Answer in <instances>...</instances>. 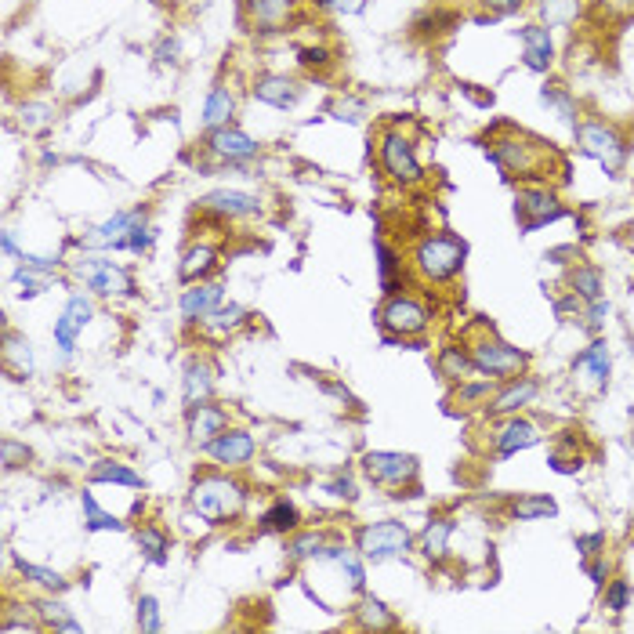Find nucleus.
Returning a JSON list of instances; mask_svg holds the SVG:
<instances>
[{"label":"nucleus","mask_w":634,"mask_h":634,"mask_svg":"<svg viewBox=\"0 0 634 634\" xmlns=\"http://www.w3.org/2000/svg\"><path fill=\"white\" fill-rule=\"evenodd\" d=\"M247 504V493L236 479L229 475H204L193 486V508L200 511V518H207L211 525H221L229 518H236Z\"/></svg>","instance_id":"1"},{"label":"nucleus","mask_w":634,"mask_h":634,"mask_svg":"<svg viewBox=\"0 0 634 634\" xmlns=\"http://www.w3.org/2000/svg\"><path fill=\"white\" fill-rule=\"evenodd\" d=\"M465 257H468V247H465L457 236H449V232H439V236L421 239V243H417V254H413L421 276H428V280H435V283L457 276L461 265H465Z\"/></svg>","instance_id":"2"},{"label":"nucleus","mask_w":634,"mask_h":634,"mask_svg":"<svg viewBox=\"0 0 634 634\" xmlns=\"http://www.w3.org/2000/svg\"><path fill=\"white\" fill-rule=\"evenodd\" d=\"M359 555L362 559H374V562H385V559H395L403 551H410V529L403 522H374V525H362L359 529Z\"/></svg>","instance_id":"3"},{"label":"nucleus","mask_w":634,"mask_h":634,"mask_svg":"<svg viewBox=\"0 0 634 634\" xmlns=\"http://www.w3.org/2000/svg\"><path fill=\"white\" fill-rule=\"evenodd\" d=\"M73 276L83 280V287H91V291L102 294V298L131 294V291H135L131 276H127V272H124L117 261H106V257H95V254L73 261Z\"/></svg>","instance_id":"4"},{"label":"nucleus","mask_w":634,"mask_h":634,"mask_svg":"<svg viewBox=\"0 0 634 634\" xmlns=\"http://www.w3.org/2000/svg\"><path fill=\"white\" fill-rule=\"evenodd\" d=\"M493 163L508 174H518V178H540V163L548 160V149L540 142H529V138H508V142H493L490 149Z\"/></svg>","instance_id":"5"},{"label":"nucleus","mask_w":634,"mask_h":634,"mask_svg":"<svg viewBox=\"0 0 634 634\" xmlns=\"http://www.w3.org/2000/svg\"><path fill=\"white\" fill-rule=\"evenodd\" d=\"M145 225V211H120L99 229H91L80 243L91 250H131V236Z\"/></svg>","instance_id":"6"},{"label":"nucleus","mask_w":634,"mask_h":634,"mask_svg":"<svg viewBox=\"0 0 634 634\" xmlns=\"http://www.w3.org/2000/svg\"><path fill=\"white\" fill-rule=\"evenodd\" d=\"M472 362H475V370H482L490 378H511L525 367V352H518L497 337H482L472 344Z\"/></svg>","instance_id":"7"},{"label":"nucleus","mask_w":634,"mask_h":634,"mask_svg":"<svg viewBox=\"0 0 634 634\" xmlns=\"http://www.w3.org/2000/svg\"><path fill=\"white\" fill-rule=\"evenodd\" d=\"M577 142H580V149H584L591 160H598L609 174H616V170L623 167V142H620V135H616L612 127H605V124H598V120L580 124V127H577Z\"/></svg>","instance_id":"8"},{"label":"nucleus","mask_w":634,"mask_h":634,"mask_svg":"<svg viewBox=\"0 0 634 634\" xmlns=\"http://www.w3.org/2000/svg\"><path fill=\"white\" fill-rule=\"evenodd\" d=\"M362 468L378 486H406L417 475V457L410 453H388V449H374L362 457Z\"/></svg>","instance_id":"9"},{"label":"nucleus","mask_w":634,"mask_h":634,"mask_svg":"<svg viewBox=\"0 0 634 634\" xmlns=\"http://www.w3.org/2000/svg\"><path fill=\"white\" fill-rule=\"evenodd\" d=\"M515 218H518L522 232H536L540 225L562 218V204H559V196L548 193V189H522V193L515 196Z\"/></svg>","instance_id":"10"},{"label":"nucleus","mask_w":634,"mask_h":634,"mask_svg":"<svg viewBox=\"0 0 634 634\" xmlns=\"http://www.w3.org/2000/svg\"><path fill=\"white\" fill-rule=\"evenodd\" d=\"M381 163H385V170L392 174V181H399V186H413V181L424 178V170H421L410 142L403 135H395V131L381 138Z\"/></svg>","instance_id":"11"},{"label":"nucleus","mask_w":634,"mask_h":634,"mask_svg":"<svg viewBox=\"0 0 634 634\" xmlns=\"http://www.w3.org/2000/svg\"><path fill=\"white\" fill-rule=\"evenodd\" d=\"M381 319H385V326H388L392 334H399V337H417V334L428 326V312H424V305L413 301L410 294L392 298V301L385 305Z\"/></svg>","instance_id":"12"},{"label":"nucleus","mask_w":634,"mask_h":634,"mask_svg":"<svg viewBox=\"0 0 634 634\" xmlns=\"http://www.w3.org/2000/svg\"><path fill=\"white\" fill-rule=\"evenodd\" d=\"M91 316H95V305H91L83 294H76V298H69L65 312L55 319V344H58L65 355L76 348V337L83 334V326L91 323Z\"/></svg>","instance_id":"13"},{"label":"nucleus","mask_w":634,"mask_h":634,"mask_svg":"<svg viewBox=\"0 0 634 634\" xmlns=\"http://www.w3.org/2000/svg\"><path fill=\"white\" fill-rule=\"evenodd\" d=\"M254 439L247 435V431H239V428H225L218 439H211L207 442V453L218 461V465H225V468H239V465H247L250 457H254Z\"/></svg>","instance_id":"14"},{"label":"nucleus","mask_w":634,"mask_h":634,"mask_svg":"<svg viewBox=\"0 0 634 634\" xmlns=\"http://www.w3.org/2000/svg\"><path fill=\"white\" fill-rule=\"evenodd\" d=\"M204 211L211 214H221V218H250V214H261V200L250 196V193H239V189H218V193H207L200 200Z\"/></svg>","instance_id":"15"},{"label":"nucleus","mask_w":634,"mask_h":634,"mask_svg":"<svg viewBox=\"0 0 634 634\" xmlns=\"http://www.w3.org/2000/svg\"><path fill=\"white\" fill-rule=\"evenodd\" d=\"M250 91H254L257 102L276 106V109H291V106H298V99H301V87H298L294 80H287V76H276V73L257 76Z\"/></svg>","instance_id":"16"},{"label":"nucleus","mask_w":634,"mask_h":634,"mask_svg":"<svg viewBox=\"0 0 634 634\" xmlns=\"http://www.w3.org/2000/svg\"><path fill=\"white\" fill-rule=\"evenodd\" d=\"M522 37V58L533 73H548L551 58H555V44H551V33L543 26H522L518 30Z\"/></svg>","instance_id":"17"},{"label":"nucleus","mask_w":634,"mask_h":634,"mask_svg":"<svg viewBox=\"0 0 634 634\" xmlns=\"http://www.w3.org/2000/svg\"><path fill=\"white\" fill-rule=\"evenodd\" d=\"M225 424H229L225 410H218V406H211V403L189 406V439H193V442L207 446L211 439H218V435L225 431Z\"/></svg>","instance_id":"18"},{"label":"nucleus","mask_w":634,"mask_h":634,"mask_svg":"<svg viewBox=\"0 0 634 634\" xmlns=\"http://www.w3.org/2000/svg\"><path fill=\"white\" fill-rule=\"evenodd\" d=\"M221 294H225V287H221V283H196L193 291L181 294V316H186L189 323L207 319V316L221 305Z\"/></svg>","instance_id":"19"},{"label":"nucleus","mask_w":634,"mask_h":634,"mask_svg":"<svg viewBox=\"0 0 634 634\" xmlns=\"http://www.w3.org/2000/svg\"><path fill=\"white\" fill-rule=\"evenodd\" d=\"M536 442H540V428H536L533 421L515 417V421H508V424L500 428V435H497V453H500V457H511V453L529 449V446H536Z\"/></svg>","instance_id":"20"},{"label":"nucleus","mask_w":634,"mask_h":634,"mask_svg":"<svg viewBox=\"0 0 634 634\" xmlns=\"http://www.w3.org/2000/svg\"><path fill=\"white\" fill-rule=\"evenodd\" d=\"M211 149H214L218 156H229V160H250V156L257 152V142H254L250 135L236 131V127H214Z\"/></svg>","instance_id":"21"},{"label":"nucleus","mask_w":634,"mask_h":634,"mask_svg":"<svg viewBox=\"0 0 634 634\" xmlns=\"http://www.w3.org/2000/svg\"><path fill=\"white\" fill-rule=\"evenodd\" d=\"M319 562H334L341 573H348V584H352L355 591H359L362 584H367V573H362L359 555H355V551H348V548H341V543H326L323 555H319Z\"/></svg>","instance_id":"22"},{"label":"nucleus","mask_w":634,"mask_h":634,"mask_svg":"<svg viewBox=\"0 0 634 634\" xmlns=\"http://www.w3.org/2000/svg\"><path fill=\"white\" fill-rule=\"evenodd\" d=\"M536 12H540L543 22H548V30H562V26L577 22L584 4H580V0H536Z\"/></svg>","instance_id":"23"},{"label":"nucleus","mask_w":634,"mask_h":634,"mask_svg":"<svg viewBox=\"0 0 634 634\" xmlns=\"http://www.w3.org/2000/svg\"><path fill=\"white\" fill-rule=\"evenodd\" d=\"M211 388H214L211 367H207V362H200V359H193L189 367H186V403H189V406H196V403H207Z\"/></svg>","instance_id":"24"},{"label":"nucleus","mask_w":634,"mask_h":634,"mask_svg":"<svg viewBox=\"0 0 634 634\" xmlns=\"http://www.w3.org/2000/svg\"><path fill=\"white\" fill-rule=\"evenodd\" d=\"M232 113H236V95L229 87H214L207 95V106H204V124L207 127H225Z\"/></svg>","instance_id":"25"},{"label":"nucleus","mask_w":634,"mask_h":634,"mask_svg":"<svg viewBox=\"0 0 634 634\" xmlns=\"http://www.w3.org/2000/svg\"><path fill=\"white\" fill-rule=\"evenodd\" d=\"M298 522H301V515H298V508L291 500H276L261 515V529L265 533H294Z\"/></svg>","instance_id":"26"},{"label":"nucleus","mask_w":634,"mask_h":634,"mask_svg":"<svg viewBox=\"0 0 634 634\" xmlns=\"http://www.w3.org/2000/svg\"><path fill=\"white\" fill-rule=\"evenodd\" d=\"M247 12L254 19V26L261 30H272V26H280L291 12V0H247Z\"/></svg>","instance_id":"27"},{"label":"nucleus","mask_w":634,"mask_h":634,"mask_svg":"<svg viewBox=\"0 0 634 634\" xmlns=\"http://www.w3.org/2000/svg\"><path fill=\"white\" fill-rule=\"evenodd\" d=\"M359 627L362 630H385V627H395V616H392V609L381 598L367 595L359 602Z\"/></svg>","instance_id":"28"},{"label":"nucleus","mask_w":634,"mask_h":634,"mask_svg":"<svg viewBox=\"0 0 634 634\" xmlns=\"http://www.w3.org/2000/svg\"><path fill=\"white\" fill-rule=\"evenodd\" d=\"M214 247H207V243H200V247H193L189 254H186V261H181V280L186 283H200L207 272L214 268Z\"/></svg>","instance_id":"29"},{"label":"nucleus","mask_w":634,"mask_h":634,"mask_svg":"<svg viewBox=\"0 0 634 634\" xmlns=\"http://www.w3.org/2000/svg\"><path fill=\"white\" fill-rule=\"evenodd\" d=\"M91 482H113V486H131V490H138V486H142V475L131 472V468L120 465V461H99L95 468H91Z\"/></svg>","instance_id":"30"},{"label":"nucleus","mask_w":634,"mask_h":634,"mask_svg":"<svg viewBox=\"0 0 634 634\" xmlns=\"http://www.w3.org/2000/svg\"><path fill=\"white\" fill-rule=\"evenodd\" d=\"M577 370H591L595 381L605 388V381H609V348H605V341H595L591 348H584V355L577 359Z\"/></svg>","instance_id":"31"},{"label":"nucleus","mask_w":634,"mask_h":634,"mask_svg":"<svg viewBox=\"0 0 634 634\" xmlns=\"http://www.w3.org/2000/svg\"><path fill=\"white\" fill-rule=\"evenodd\" d=\"M569 283H573V294L584 298V301H598L602 298V272L591 268V265H577Z\"/></svg>","instance_id":"32"},{"label":"nucleus","mask_w":634,"mask_h":634,"mask_svg":"<svg viewBox=\"0 0 634 634\" xmlns=\"http://www.w3.org/2000/svg\"><path fill=\"white\" fill-rule=\"evenodd\" d=\"M533 395H536V381H515V385H508V388L497 395V403H493L490 410H493V413H511V410L525 406Z\"/></svg>","instance_id":"33"},{"label":"nucleus","mask_w":634,"mask_h":634,"mask_svg":"<svg viewBox=\"0 0 634 634\" xmlns=\"http://www.w3.org/2000/svg\"><path fill=\"white\" fill-rule=\"evenodd\" d=\"M80 504H83V518H87V529H91V533H102V529L120 533V529H124V522H120L117 515L102 511V508H99V500L91 497V493H83V497H80Z\"/></svg>","instance_id":"34"},{"label":"nucleus","mask_w":634,"mask_h":634,"mask_svg":"<svg viewBox=\"0 0 634 634\" xmlns=\"http://www.w3.org/2000/svg\"><path fill=\"white\" fill-rule=\"evenodd\" d=\"M449 533H453V522H431V525L424 529V540H421L424 559L439 562V559L446 555V548H449Z\"/></svg>","instance_id":"35"},{"label":"nucleus","mask_w":634,"mask_h":634,"mask_svg":"<svg viewBox=\"0 0 634 634\" xmlns=\"http://www.w3.org/2000/svg\"><path fill=\"white\" fill-rule=\"evenodd\" d=\"M19 566V573L26 577V580H33L37 587H44V591H51V595H62L65 587H69V580L62 577V573H55V569H44V566H30V562H15Z\"/></svg>","instance_id":"36"},{"label":"nucleus","mask_w":634,"mask_h":634,"mask_svg":"<svg viewBox=\"0 0 634 634\" xmlns=\"http://www.w3.org/2000/svg\"><path fill=\"white\" fill-rule=\"evenodd\" d=\"M37 612H40V623H44V627H55V630H69V634L83 630V627H80V623L69 616V609H65L62 602H55V598L40 602V605H37Z\"/></svg>","instance_id":"37"},{"label":"nucleus","mask_w":634,"mask_h":634,"mask_svg":"<svg viewBox=\"0 0 634 634\" xmlns=\"http://www.w3.org/2000/svg\"><path fill=\"white\" fill-rule=\"evenodd\" d=\"M4 359L12 362V367H15L22 378H30V374H33V348H30V341H26V337L8 334V337H4Z\"/></svg>","instance_id":"38"},{"label":"nucleus","mask_w":634,"mask_h":634,"mask_svg":"<svg viewBox=\"0 0 634 634\" xmlns=\"http://www.w3.org/2000/svg\"><path fill=\"white\" fill-rule=\"evenodd\" d=\"M559 508H555V500L551 497H522V500H515L511 504V515L518 518V522H533V518H548V515H555Z\"/></svg>","instance_id":"39"},{"label":"nucleus","mask_w":634,"mask_h":634,"mask_svg":"<svg viewBox=\"0 0 634 634\" xmlns=\"http://www.w3.org/2000/svg\"><path fill=\"white\" fill-rule=\"evenodd\" d=\"M374 254L381 257V261H378V268H381V291H388V294H392V291L403 283V280H399V268H403V261H399V257H395V250H388L381 239L374 243Z\"/></svg>","instance_id":"40"},{"label":"nucleus","mask_w":634,"mask_h":634,"mask_svg":"<svg viewBox=\"0 0 634 634\" xmlns=\"http://www.w3.org/2000/svg\"><path fill=\"white\" fill-rule=\"evenodd\" d=\"M51 283H55L51 272H40V268H30V265H22V268L15 272V287H22V291H19L22 298H37V294H44Z\"/></svg>","instance_id":"41"},{"label":"nucleus","mask_w":634,"mask_h":634,"mask_svg":"<svg viewBox=\"0 0 634 634\" xmlns=\"http://www.w3.org/2000/svg\"><path fill=\"white\" fill-rule=\"evenodd\" d=\"M138 548H142V555H145L149 562H156V566L167 562V536H163L160 529H152V525L138 529Z\"/></svg>","instance_id":"42"},{"label":"nucleus","mask_w":634,"mask_h":634,"mask_svg":"<svg viewBox=\"0 0 634 634\" xmlns=\"http://www.w3.org/2000/svg\"><path fill=\"white\" fill-rule=\"evenodd\" d=\"M540 102H543V106H551V109H555L562 120H569V124L577 120V102L566 95L562 87H543V91H540Z\"/></svg>","instance_id":"43"},{"label":"nucleus","mask_w":634,"mask_h":634,"mask_svg":"<svg viewBox=\"0 0 634 634\" xmlns=\"http://www.w3.org/2000/svg\"><path fill=\"white\" fill-rule=\"evenodd\" d=\"M323 548H326L323 533H305V536L291 540V548H287V551H291V559H319Z\"/></svg>","instance_id":"44"},{"label":"nucleus","mask_w":634,"mask_h":634,"mask_svg":"<svg viewBox=\"0 0 634 634\" xmlns=\"http://www.w3.org/2000/svg\"><path fill=\"white\" fill-rule=\"evenodd\" d=\"M439 362H442V374H446V378H465V370L475 367V362H472L461 348H442V359H439Z\"/></svg>","instance_id":"45"},{"label":"nucleus","mask_w":634,"mask_h":634,"mask_svg":"<svg viewBox=\"0 0 634 634\" xmlns=\"http://www.w3.org/2000/svg\"><path fill=\"white\" fill-rule=\"evenodd\" d=\"M138 627L149 630V634L163 627V623H160V602H156L152 595H142V598H138Z\"/></svg>","instance_id":"46"},{"label":"nucleus","mask_w":634,"mask_h":634,"mask_svg":"<svg viewBox=\"0 0 634 634\" xmlns=\"http://www.w3.org/2000/svg\"><path fill=\"white\" fill-rule=\"evenodd\" d=\"M207 323H211L214 330H236V326L243 323V308H239V305H229V308L218 305V308L207 316Z\"/></svg>","instance_id":"47"},{"label":"nucleus","mask_w":634,"mask_h":634,"mask_svg":"<svg viewBox=\"0 0 634 634\" xmlns=\"http://www.w3.org/2000/svg\"><path fill=\"white\" fill-rule=\"evenodd\" d=\"M627 602H630V584H627V580H612V587L605 591V609L623 612V609H627Z\"/></svg>","instance_id":"48"},{"label":"nucleus","mask_w":634,"mask_h":634,"mask_svg":"<svg viewBox=\"0 0 634 634\" xmlns=\"http://www.w3.org/2000/svg\"><path fill=\"white\" fill-rule=\"evenodd\" d=\"M0 453H4V468H19V465H26V461H30V449H26V446H19L15 439H4Z\"/></svg>","instance_id":"49"},{"label":"nucleus","mask_w":634,"mask_h":634,"mask_svg":"<svg viewBox=\"0 0 634 634\" xmlns=\"http://www.w3.org/2000/svg\"><path fill=\"white\" fill-rule=\"evenodd\" d=\"M44 124H51V106H22V127L37 131Z\"/></svg>","instance_id":"50"},{"label":"nucleus","mask_w":634,"mask_h":634,"mask_svg":"<svg viewBox=\"0 0 634 634\" xmlns=\"http://www.w3.org/2000/svg\"><path fill=\"white\" fill-rule=\"evenodd\" d=\"M298 62H301L305 69H323V65H330V51H326V48H301Z\"/></svg>","instance_id":"51"},{"label":"nucleus","mask_w":634,"mask_h":634,"mask_svg":"<svg viewBox=\"0 0 634 634\" xmlns=\"http://www.w3.org/2000/svg\"><path fill=\"white\" fill-rule=\"evenodd\" d=\"M490 392H493L490 381H482V385H465V388L457 392V403H461V406H472V403H482Z\"/></svg>","instance_id":"52"},{"label":"nucleus","mask_w":634,"mask_h":634,"mask_svg":"<svg viewBox=\"0 0 634 634\" xmlns=\"http://www.w3.org/2000/svg\"><path fill=\"white\" fill-rule=\"evenodd\" d=\"M323 8H330L337 15H359L362 8H367V0H323Z\"/></svg>","instance_id":"53"},{"label":"nucleus","mask_w":634,"mask_h":634,"mask_svg":"<svg viewBox=\"0 0 634 634\" xmlns=\"http://www.w3.org/2000/svg\"><path fill=\"white\" fill-rule=\"evenodd\" d=\"M605 543V533H591V536H577V551L580 555H595Z\"/></svg>","instance_id":"54"},{"label":"nucleus","mask_w":634,"mask_h":634,"mask_svg":"<svg viewBox=\"0 0 634 634\" xmlns=\"http://www.w3.org/2000/svg\"><path fill=\"white\" fill-rule=\"evenodd\" d=\"M605 316H609V305L598 298V301H591V330H602V323H605Z\"/></svg>","instance_id":"55"},{"label":"nucleus","mask_w":634,"mask_h":634,"mask_svg":"<svg viewBox=\"0 0 634 634\" xmlns=\"http://www.w3.org/2000/svg\"><path fill=\"white\" fill-rule=\"evenodd\" d=\"M486 8H493V12H500V15H508V12H518L525 0H482Z\"/></svg>","instance_id":"56"},{"label":"nucleus","mask_w":634,"mask_h":634,"mask_svg":"<svg viewBox=\"0 0 634 634\" xmlns=\"http://www.w3.org/2000/svg\"><path fill=\"white\" fill-rule=\"evenodd\" d=\"M4 630H40L44 623H37V620H15V616H8L4 623H0Z\"/></svg>","instance_id":"57"},{"label":"nucleus","mask_w":634,"mask_h":634,"mask_svg":"<svg viewBox=\"0 0 634 634\" xmlns=\"http://www.w3.org/2000/svg\"><path fill=\"white\" fill-rule=\"evenodd\" d=\"M326 490H330V493H334V497H348V500H352V497H355V486H352V482H348V479H337V482H330V486H326Z\"/></svg>","instance_id":"58"},{"label":"nucleus","mask_w":634,"mask_h":634,"mask_svg":"<svg viewBox=\"0 0 634 634\" xmlns=\"http://www.w3.org/2000/svg\"><path fill=\"white\" fill-rule=\"evenodd\" d=\"M605 573H609V566H605V562H591V566H587V577H591L598 587L605 584Z\"/></svg>","instance_id":"59"},{"label":"nucleus","mask_w":634,"mask_h":634,"mask_svg":"<svg viewBox=\"0 0 634 634\" xmlns=\"http://www.w3.org/2000/svg\"><path fill=\"white\" fill-rule=\"evenodd\" d=\"M4 254H15V239H12V232H4Z\"/></svg>","instance_id":"60"}]
</instances>
